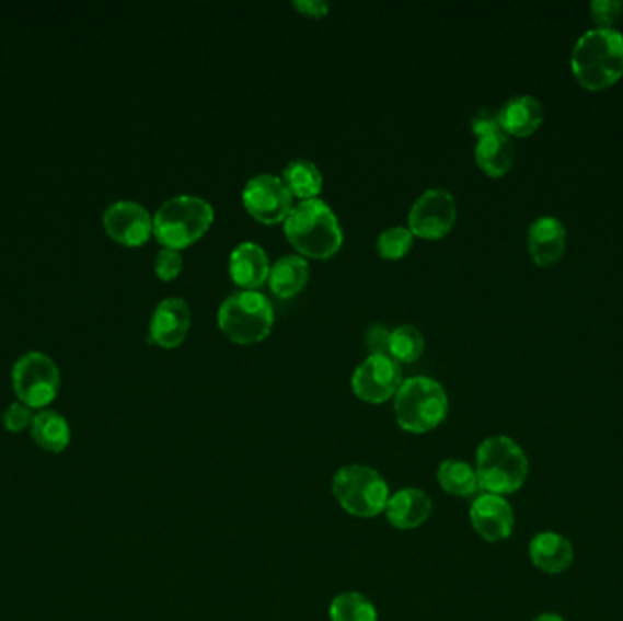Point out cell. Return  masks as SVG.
<instances>
[{
  "label": "cell",
  "mask_w": 623,
  "mask_h": 621,
  "mask_svg": "<svg viewBox=\"0 0 623 621\" xmlns=\"http://www.w3.org/2000/svg\"><path fill=\"white\" fill-rule=\"evenodd\" d=\"M432 514V499L417 486H405L394 492L387 503L385 516L397 530H414L427 524Z\"/></svg>",
  "instance_id": "e0dca14e"
},
{
  "label": "cell",
  "mask_w": 623,
  "mask_h": 621,
  "mask_svg": "<svg viewBox=\"0 0 623 621\" xmlns=\"http://www.w3.org/2000/svg\"><path fill=\"white\" fill-rule=\"evenodd\" d=\"M402 383V368L385 354H370L353 373L354 394L372 405L394 398Z\"/></svg>",
  "instance_id": "30bf717a"
},
{
  "label": "cell",
  "mask_w": 623,
  "mask_h": 621,
  "mask_svg": "<svg viewBox=\"0 0 623 621\" xmlns=\"http://www.w3.org/2000/svg\"><path fill=\"white\" fill-rule=\"evenodd\" d=\"M104 228L109 238L125 246H141L153 232L150 211L136 200H117L104 211Z\"/></svg>",
  "instance_id": "4fadbf2b"
},
{
  "label": "cell",
  "mask_w": 623,
  "mask_h": 621,
  "mask_svg": "<svg viewBox=\"0 0 623 621\" xmlns=\"http://www.w3.org/2000/svg\"><path fill=\"white\" fill-rule=\"evenodd\" d=\"M531 621H565L562 614L558 612H542V614H538L537 618H532Z\"/></svg>",
  "instance_id": "836d02e7"
},
{
  "label": "cell",
  "mask_w": 623,
  "mask_h": 621,
  "mask_svg": "<svg viewBox=\"0 0 623 621\" xmlns=\"http://www.w3.org/2000/svg\"><path fill=\"white\" fill-rule=\"evenodd\" d=\"M332 494L354 518H378L385 513L391 488L385 478L369 465H345L332 478Z\"/></svg>",
  "instance_id": "5b68a950"
},
{
  "label": "cell",
  "mask_w": 623,
  "mask_h": 621,
  "mask_svg": "<svg viewBox=\"0 0 623 621\" xmlns=\"http://www.w3.org/2000/svg\"><path fill=\"white\" fill-rule=\"evenodd\" d=\"M243 203L250 216L268 225L281 222L292 211V194L287 184L270 173L250 179L243 189Z\"/></svg>",
  "instance_id": "8fae6325"
},
{
  "label": "cell",
  "mask_w": 623,
  "mask_h": 621,
  "mask_svg": "<svg viewBox=\"0 0 623 621\" xmlns=\"http://www.w3.org/2000/svg\"><path fill=\"white\" fill-rule=\"evenodd\" d=\"M472 529L482 540L499 543L509 540L515 530V510L507 497L480 492L469 508Z\"/></svg>",
  "instance_id": "7c38bea8"
},
{
  "label": "cell",
  "mask_w": 623,
  "mask_h": 621,
  "mask_svg": "<svg viewBox=\"0 0 623 621\" xmlns=\"http://www.w3.org/2000/svg\"><path fill=\"white\" fill-rule=\"evenodd\" d=\"M527 246L538 266H554L567 249V230L564 222L553 216L538 217L527 232Z\"/></svg>",
  "instance_id": "9a60e30c"
},
{
  "label": "cell",
  "mask_w": 623,
  "mask_h": 621,
  "mask_svg": "<svg viewBox=\"0 0 623 621\" xmlns=\"http://www.w3.org/2000/svg\"><path fill=\"white\" fill-rule=\"evenodd\" d=\"M282 183L287 184L290 194L304 200L315 199V195L323 188V175L314 162L293 159L282 170Z\"/></svg>",
  "instance_id": "cb8c5ba5"
},
{
  "label": "cell",
  "mask_w": 623,
  "mask_h": 621,
  "mask_svg": "<svg viewBox=\"0 0 623 621\" xmlns=\"http://www.w3.org/2000/svg\"><path fill=\"white\" fill-rule=\"evenodd\" d=\"M217 319L228 340L249 345L265 340L270 334L274 309L263 294L241 290L222 301Z\"/></svg>",
  "instance_id": "52a82bcc"
},
{
  "label": "cell",
  "mask_w": 623,
  "mask_h": 621,
  "mask_svg": "<svg viewBox=\"0 0 623 621\" xmlns=\"http://www.w3.org/2000/svg\"><path fill=\"white\" fill-rule=\"evenodd\" d=\"M477 166L491 177H504L515 166L516 150L510 137L504 131L477 139L474 150Z\"/></svg>",
  "instance_id": "ffe728a7"
},
{
  "label": "cell",
  "mask_w": 623,
  "mask_h": 621,
  "mask_svg": "<svg viewBox=\"0 0 623 621\" xmlns=\"http://www.w3.org/2000/svg\"><path fill=\"white\" fill-rule=\"evenodd\" d=\"M455 217L454 195L449 189L430 188L423 192L411 208L408 227L417 238L439 239L452 230Z\"/></svg>",
  "instance_id": "9c48e42d"
},
{
  "label": "cell",
  "mask_w": 623,
  "mask_h": 621,
  "mask_svg": "<svg viewBox=\"0 0 623 621\" xmlns=\"http://www.w3.org/2000/svg\"><path fill=\"white\" fill-rule=\"evenodd\" d=\"M191 330V309L185 299L169 298L158 304L150 321V340L163 348H175Z\"/></svg>",
  "instance_id": "2e32d148"
},
{
  "label": "cell",
  "mask_w": 623,
  "mask_h": 621,
  "mask_svg": "<svg viewBox=\"0 0 623 621\" xmlns=\"http://www.w3.org/2000/svg\"><path fill=\"white\" fill-rule=\"evenodd\" d=\"M30 433L37 447L51 455L65 452L71 441L68 419L59 412L46 411V409L35 414Z\"/></svg>",
  "instance_id": "44dd1931"
},
{
  "label": "cell",
  "mask_w": 623,
  "mask_h": 621,
  "mask_svg": "<svg viewBox=\"0 0 623 621\" xmlns=\"http://www.w3.org/2000/svg\"><path fill=\"white\" fill-rule=\"evenodd\" d=\"M472 131L480 137L491 136V134H498L501 130L499 126L498 112L491 108H483L477 112L471 120Z\"/></svg>",
  "instance_id": "4dcf8cb0"
},
{
  "label": "cell",
  "mask_w": 623,
  "mask_h": 621,
  "mask_svg": "<svg viewBox=\"0 0 623 621\" xmlns=\"http://www.w3.org/2000/svg\"><path fill=\"white\" fill-rule=\"evenodd\" d=\"M309 263L299 255H285L277 260L270 268L272 292L279 298L288 299L298 296L309 281Z\"/></svg>",
  "instance_id": "7402d4cb"
},
{
  "label": "cell",
  "mask_w": 623,
  "mask_h": 621,
  "mask_svg": "<svg viewBox=\"0 0 623 621\" xmlns=\"http://www.w3.org/2000/svg\"><path fill=\"white\" fill-rule=\"evenodd\" d=\"M575 556L573 541L554 530L538 532L529 541V560L532 565L551 576L567 573L575 563Z\"/></svg>",
  "instance_id": "5bb4252c"
},
{
  "label": "cell",
  "mask_w": 623,
  "mask_h": 621,
  "mask_svg": "<svg viewBox=\"0 0 623 621\" xmlns=\"http://www.w3.org/2000/svg\"><path fill=\"white\" fill-rule=\"evenodd\" d=\"M183 271V255L180 250L163 249L155 260V272L163 281H172Z\"/></svg>",
  "instance_id": "f546056e"
},
{
  "label": "cell",
  "mask_w": 623,
  "mask_h": 621,
  "mask_svg": "<svg viewBox=\"0 0 623 621\" xmlns=\"http://www.w3.org/2000/svg\"><path fill=\"white\" fill-rule=\"evenodd\" d=\"M474 469L482 492L507 497L523 488L531 465L526 450L515 439L491 436L477 445Z\"/></svg>",
  "instance_id": "3957f363"
},
{
  "label": "cell",
  "mask_w": 623,
  "mask_h": 621,
  "mask_svg": "<svg viewBox=\"0 0 623 621\" xmlns=\"http://www.w3.org/2000/svg\"><path fill=\"white\" fill-rule=\"evenodd\" d=\"M570 70L581 88L603 92L623 77V33L616 27H592L576 41Z\"/></svg>",
  "instance_id": "6da1fadb"
},
{
  "label": "cell",
  "mask_w": 623,
  "mask_h": 621,
  "mask_svg": "<svg viewBox=\"0 0 623 621\" xmlns=\"http://www.w3.org/2000/svg\"><path fill=\"white\" fill-rule=\"evenodd\" d=\"M436 480L450 496L476 497L482 492L476 469L458 458L441 461L436 470Z\"/></svg>",
  "instance_id": "603a6c76"
},
{
  "label": "cell",
  "mask_w": 623,
  "mask_h": 621,
  "mask_svg": "<svg viewBox=\"0 0 623 621\" xmlns=\"http://www.w3.org/2000/svg\"><path fill=\"white\" fill-rule=\"evenodd\" d=\"M230 276L244 290L261 287L270 276V261L261 244L241 243L230 255Z\"/></svg>",
  "instance_id": "ac0fdd59"
},
{
  "label": "cell",
  "mask_w": 623,
  "mask_h": 621,
  "mask_svg": "<svg viewBox=\"0 0 623 621\" xmlns=\"http://www.w3.org/2000/svg\"><path fill=\"white\" fill-rule=\"evenodd\" d=\"M214 221L208 200L194 195H177L164 200L153 216V233L164 249H185L207 233Z\"/></svg>",
  "instance_id": "8992f818"
},
{
  "label": "cell",
  "mask_w": 623,
  "mask_h": 621,
  "mask_svg": "<svg viewBox=\"0 0 623 621\" xmlns=\"http://www.w3.org/2000/svg\"><path fill=\"white\" fill-rule=\"evenodd\" d=\"M33 414L30 406L24 405L21 401L16 403H11L8 409H5L4 416H2V423H4V428L11 434H21L27 428H32Z\"/></svg>",
  "instance_id": "f1b7e54d"
},
{
  "label": "cell",
  "mask_w": 623,
  "mask_h": 621,
  "mask_svg": "<svg viewBox=\"0 0 623 621\" xmlns=\"http://www.w3.org/2000/svg\"><path fill=\"white\" fill-rule=\"evenodd\" d=\"M425 350V337L413 324L392 330L389 356L397 363H414Z\"/></svg>",
  "instance_id": "484cf974"
},
{
  "label": "cell",
  "mask_w": 623,
  "mask_h": 621,
  "mask_svg": "<svg viewBox=\"0 0 623 621\" xmlns=\"http://www.w3.org/2000/svg\"><path fill=\"white\" fill-rule=\"evenodd\" d=\"M589 11H591L592 21L597 22V27L613 30L616 22L622 19L623 2L620 0H592Z\"/></svg>",
  "instance_id": "83f0119b"
},
{
  "label": "cell",
  "mask_w": 623,
  "mask_h": 621,
  "mask_svg": "<svg viewBox=\"0 0 623 621\" xmlns=\"http://www.w3.org/2000/svg\"><path fill=\"white\" fill-rule=\"evenodd\" d=\"M293 8L303 11L304 15L323 16L331 11V2H325V0H296Z\"/></svg>",
  "instance_id": "d6a6232c"
},
{
  "label": "cell",
  "mask_w": 623,
  "mask_h": 621,
  "mask_svg": "<svg viewBox=\"0 0 623 621\" xmlns=\"http://www.w3.org/2000/svg\"><path fill=\"white\" fill-rule=\"evenodd\" d=\"M394 414L405 433L427 434L445 422L449 414V398L436 379L414 376L405 379L397 389Z\"/></svg>",
  "instance_id": "277c9868"
},
{
  "label": "cell",
  "mask_w": 623,
  "mask_h": 621,
  "mask_svg": "<svg viewBox=\"0 0 623 621\" xmlns=\"http://www.w3.org/2000/svg\"><path fill=\"white\" fill-rule=\"evenodd\" d=\"M389 340H391V332L381 324H374L367 334V346L372 350V354L389 356Z\"/></svg>",
  "instance_id": "1f68e13d"
},
{
  "label": "cell",
  "mask_w": 623,
  "mask_h": 621,
  "mask_svg": "<svg viewBox=\"0 0 623 621\" xmlns=\"http://www.w3.org/2000/svg\"><path fill=\"white\" fill-rule=\"evenodd\" d=\"M328 617L331 621H378V609L367 596L348 590L331 601Z\"/></svg>",
  "instance_id": "d4e9b609"
},
{
  "label": "cell",
  "mask_w": 623,
  "mask_h": 621,
  "mask_svg": "<svg viewBox=\"0 0 623 621\" xmlns=\"http://www.w3.org/2000/svg\"><path fill=\"white\" fill-rule=\"evenodd\" d=\"M413 246L411 228L392 227L378 238V252L383 260H400Z\"/></svg>",
  "instance_id": "4316f807"
},
{
  "label": "cell",
  "mask_w": 623,
  "mask_h": 621,
  "mask_svg": "<svg viewBox=\"0 0 623 621\" xmlns=\"http://www.w3.org/2000/svg\"><path fill=\"white\" fill-rule=\"evenodd\" d=\"M501 130L507 136L529 137L540 130L545 119L543 106L532 95H516L498 110Z\"/></svg>",
  "instance_id": "d6986e66"
},
{
  "label": "cell",
  "mask_w": 623,
  "mask_h": 621,
  "mask_svg": "<svg viewBox=\"0 0 623 621\" xmlns=\"http://www.w3.org/2000/svg\"><path fill=\"white\" fill-rule=\"evenodd\" d=\"M285 233L293 249L312 260H328L342 249L343 230L325 200L299 203L285 219Z\"/></svg>",
  "instance_id": "7a4b0ae2"
},
{
  "label": "cell",
  "mask_w": 623,
  "mask_h": 621,
  "mask_svg": "<svg viewBox=\"0 0 623 621\" xmlns=\"http://www.w3.org/2000/svg\"><path fill=\"white\" fill-rule=\"evenodd\" d=\"M11 383L21 403L44 411L59 394V367L43 352H27L13 365Z\"/></svg>",
  "instance_id": "ba28073f"
}]
</instances>
